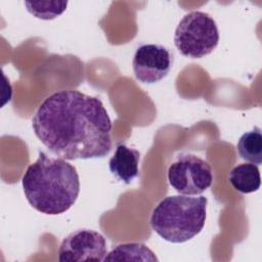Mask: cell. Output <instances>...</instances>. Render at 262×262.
Listing matches in <instances>:
<instances>
[{
  "label": "cell",
  "instance_id": "6da1fadb",
  "mask_svg": "<svg viewBox=\"0 0 262 262\" xmlns=\"http://www.w3.org/2000/svg\"><path fill=\"white\" fill-rule=\"evenodd\" d=\"M32 127L52 154L67 161L104 158L112 149L113 126L102 101L78 90H61L46 97Z\"/></svg>",
  "mask_w": 262,
  "mask_h": 262
},
{
  "label": "cell",
  "instance_id": "7a4b0ae2",
  "mask_svg": "<svg viewBox=\"0 0 262 262\" xmlns=\"http://www.w3.org/2000/svg\"><path fill=\"white\" fill-rule=\"evenodd\" d=\"M23 188L29 204L46 215L67 212L80 193L77 169L62 158H54L39 151L23 176Z\"/></svg>",
  "mask_w": 262,
  "mask_h": 262
},
{
  "label": "cell",
  "instance_id": "3957f363",
  "mask_svg": "<svg viewBox=\"0 0 262 262\" xmlns=\"http://www.w3.org/2000/svg\"><path fill=\"white\" fill-rule=\"evenodd\" d=\"M207 204L205 196H167L154 209L150 226L167 242L185 243L202 231L207 218Z\"/></svg>",
  "mask_w": 262,
  "mask_h": 262
},
{
  "label": "cell",
  "instance_id": "277c9868",
  "mask_svg": "<svg viewBox=\"0 0 262 262\" xmlns=\"http://www.w3.org/2000/svg\"><path fill=\"white\" fill-rule=\"evenodd\" d=\"M178 51L190 58L210 54L219 43V31L215 19L207 12L191 11L179 21L174 35Z\"/></svg>",
  "mask_w": 262,
  "mask_h": 262
},
{
  "label": "cell",
  "instance_id": "5b68a950",
  "mask_svg": "<svg viewBox=\"0 0 262 262\" xmlns=\"http://www.w3.org/2000/svg\"><path fill=\"white\" fill-rule=\"evenodd\" d=\"M168 181L180 194H201L212 184V168L195 155L180 154L168 169Z\"/></svg>",
  "mask_w": 262,
  "mask_h": 262
},
{
  "label": "cell",
  "instance_id": "8992f818",
  "mask_svg": "<svg viewBox=\"0 0 262 262\" xmlns=\"http://www.w3.org/2000/svg\"><path fill=\"white\" fill-rule=\"evenodd\" d=\"M107 254L102 234L91 229H78L67 235L58 249V261H103Z\"/></svg>",
  "mask_w": 262,
  "mask_h": 262
},
{
  "label": "cell",
  "instance_id": "52a82bcc",
  "mask_svg": "<svg viewBox=\"0 0 262 262\" xmlns=\"http://www.w3.org/2000/svg\"><path fill=\"white\" fill-rule=\"evenodd\" d=\"M173 52L160 44H142L137 47L132 60L136 79L145 84H155L163 80L172 69Z\"/></svg>",
  "mask_w": 262,
  "mask_h": 262
},
{
  "label": "cell",
  "instance_id": "ba28073f",
  "mask_svg": "<svg viewBox=\"0 0 262 262\" xmlns=\"http://www.w3.org/2000/svg\"><path fill=\"white\" fill-rule=\"evenodd\" d=\"M140 152L124 143L117 145L113 157L110 159L108 167L111 173L120 181L130 184L138 176Z\"/></svg>",
  "mask_w": 262,
  "mask_h": 262
},
{
  "label": "cell",
  "instance_id": "9c48e42d",
  "mask_svg": "<svg viewBox=\"0 0 262 262\" xmlns=\"http://www.w3.org/2000/svg\"><path fill=\"white\" fill-rule=\"evenodd\" d=\"M229 182L232 187L242 193L255 192L260 188L261 176L257 165L245 163L235 166L229 173Z\"/></svg>",
  "mask_w": 262,
  "mask_h": 262
},
{
  "label": "cell",
  "instance_id": "30bf717a",
  "mask_svg": "<svg viewBox=\"0 0 262 262\" xmlns=\"http://www.w3.org/2000/svg\"><path fill=\"white\" fill-rule=\"evenodd\" d=\"M158 261L154 252L144 244H122L114 248L103 261Z\"/></svg>",
  "mask_w": 262,
  "mask_h": 262
},
{
  "label": "cell",
  "instance_id": "8fae6325",
  "mask_svg": "<svg viewBox=\"0 0 262 262\" xmlns=\"http://www.w3.org/2000/svg\"><path fill=\"white\" fill-rule=\"evenodd\" d=\"M238 156L252 164L259 166L262 163V133L259 127L244 133L236 145Z\"/></svg>",
  "mask_w": 262,
  "mask_h": 262
},
{
  "label": "cell",
  "instance_id": "7c38bea8",
  "mask_svg": "<svg viewBox=\"0 0 262 262\" xmlns=\"http://www.w3.org/2000/svg\"><path fill=\"white\" fill-rule=\"evenodd\" d=\"M28 11L41 19H53L66 9L68 2H25Z\"/></svg>",
  "mask_w": 262,
  "mask_h": 262
}]
</instances>
